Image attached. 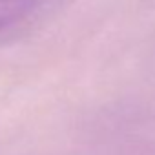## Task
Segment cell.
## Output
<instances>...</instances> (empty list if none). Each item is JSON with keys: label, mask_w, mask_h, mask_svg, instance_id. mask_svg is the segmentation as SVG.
<instances>
[{"label": "cell", "mask_w": 155, "mask_h": 155, "mask_svg": "<svg viewBox=\"0 0 155 155\" xmlns=\"http://www.w3.org/2000/svg\"><path fill=\"white\" fill-rule=\"evenodd\" d=\"M51 6L53 0H0V44L29 33Z\"/></svg>", "instance_id": "1"}]
</instances>
